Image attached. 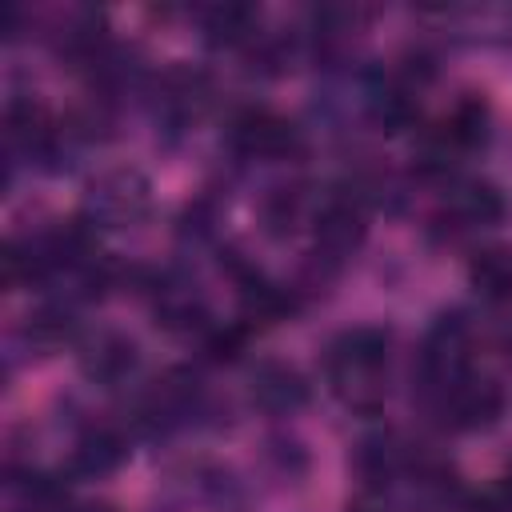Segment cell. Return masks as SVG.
Returning <instances> with one entry per match:
<instances>
[{
    "label": "cell",
    "instance_id": "obj_6",
    "mask_svg": "<svg viewBox=\"0 0 512 512\" xmlns=\"http://www.w3.org/2000/svg\"><path fill=\"white\" fill-rule=\"evenodd\" d=\"M448 432H488L504 416V384L484 372H468L460 384L424 404Z\"/></svg>",
    "mask_w": 512,
    "mask_h": 512
},
{
    "label": "cell",
    "instance_id": "obj_12",
    "mask_svg": "<svg viewBox=\"0 0 512 512\" xmlns=\"http://www.w3.org/2000/svg\"><path fill=\"white\" fill-rule=\"evenodd\" d=\"M152 312H156V320L168 332H196V336H204L212 328L208 300H204L200 284L188 280V276H160L152 284Z\"/></svg>",
    "mask_w": 512,
    "mask_h": 512
},
{
    "label": "cell",
    "instance_id": "obj_17",
    "mask_svg": "<svg viewBox=\"0 0 512 512\" xmlns=\"http://www.w3.org/2000/svg\"><path fill=\"white\" fill-rule=\"evenodd\" d=\"M200 28L208 44H224V48H252V40L260 36V12L248 4H216L200 12Z\"/></svg>",
    "mask_w": 512,
    "mask_h": 512
},
{
    "label": "cell",
    "instance_id": "obj_11",
    "mask_svg": "<svg viewBox=\"0 0 512 512\" xmlns=\"http://www.w3.org/2000/svg\"><path fill=\"white\" fill-rule=\"evenodd\" d=\"M80 372L96 388H124L140 372V344L120 328H96L80 336Z\"/></svg>",
    "mask_w": 512,
    "mask_h": 512
},
{
    "label": "cell",
    "instance_id": "obj_10",
    "mask_svg": "<svg viewBox=\"0 0 512 512\" xmlns=\"http://www.w3.org/2000/svg\"><path fill=\"white\" fill-rule=\"evenodd\" d=\"M248 400L264 416H296L312 400V384L292 360L264 356L248 372Z\"/></svg>",
    "mask_w": 512,
    "mask_h": 512
},
{
    "label": "cell",
    "instance_id": "obj_14",
    "mask_svg": "<svg viewBox=\"0 0 512 512\" xmlns=\"http://www.w3.org/2000/svg\"><path fill=\"white\" fill-rule=\"evenodd\" d=\"M124 456H128V444H124V436L112 428V424H92V428H84L76 440H72V456H68V468L76 472V476H108V472H116L120 464H124Z\"/></svg>",
    "mask_w": 512,
    "mask_h": 512
},
{
    "label": "cell",
    "instance_id": "obj_7",
    "mask_svg": "<svg viewBox=\"0 0 512 512\" xmlns=\"http://www.w3.org/2000/svg\"><path fill=\"white\" fill-rule=\"evenodd\" d=\"M228 144L244 160H288L300 152V128L276 108L248 104L228 120Z\"/></svg>",
    "mask_w": 512,
    "mask_h": 512
},
{
    "label": "cell",
    "instance_id": "obj_3",
    "mask_svg": "<svg viewBox=\"0 0 512 512\" xmlns=\"http://www.w3.org/2000/svg\"><path fill=\"white\" fill-rule=\"evenodd\" d=\"M472 352H476V332L468 324L464 312H440L432 320V328L424 332L420 356H416V396L420 404L436 400L440 392H448L452 384H460L472 368Z\"/></svg>",
    "mask_w": 512,
    "mask_h": 512
},
{
    "label": "cell",
    "instance_id": "obj_1",
    "mask_svg": "<svg viewBox=\"0 0 512 512\" xmlns=\"http://www.w3.org/2000/svg\"><path fill=\"white\" fill-rule=\"evenodd\" d=\"M324 380L348 412H380L392 380V332L384 324H352L336 332L324 348Z\"/></svg>",
    "mask_w": 512,
    "mask_h": 512
},
{
    "label": "cell",
    "instance_id": "obj_16",
    "mask_svg": "<svg viewBox=\"0 0 512 512\" xmlns=\"http://www.w3.org/2000/svg\"><path fill=\"white\" fill-rule=\"evenodd\" d=\"M468 284L488 304H512V248L488 244L468 260Z\"/></svg>",
    "mask_w": 512,
    "mask_h": 512
},
{
    "label": "cell",
    "instance_id": "obj_4",
    "mask_svg": "<svg viewBox=\"0 0 512 512\" xmlns=\"http://www.w3.org/2000/svg\"><path fill=\"white\" fill-rule=\"evenodd\" d=\"M152 212V184L140 168H100L88 184H84V200H80V220L92 232H124L144 224Z\"/></svg>",
    "mask_w": 512,
    "mask_h": 512
},
{
    "label": "cell",
    "instance_id": "obj_8",
    "mask_svg": "<svg viewBox=\"0 0 512 512\" xmlns=\"http://www.w3.org/2000/svg\"><path fill=\"white\" fill-rule=\"evenodd\" d=\"M508 216V200L504 192L484 180V176H460L444 188V200H440V224L452 232V236H468V232H484V228H496L500 220Z\"/></svg>",
    "mask_w": 512,
    "mask_h": 512
},
{
    "label": "cell",
    "instance_id": "obj_2",
    "mask_svg": "<svg viewBox=\"0 0 512 512\" xmlns=\"http://www.w3.org/2000/svg\"><path fill=\"white\" fill-rule=\"evenodd\" d=\"M492 136V108L484 92H464L452 100V108L424 132L420 140V168L428 176H448L468 152L484 148Z\"/></svg>",
    "mask_w": 512,
    "mask_h": 512
},
{
    "label": "cell",
    "instance_id": "obj_18",
    "mask_svg": "<svg viewBox=\"0 0 512 512\" xmlns=\"http://www.w3.org/2000/svg\"><path fill=\"white\" fill-rule=\"evenodd\" d=\"M348 512H388V504H384V500H380V496L368 488L364 496H356V500L348 504Z\"/></svg>",
    "mask_w": 512,
    "mask_h": 512
},
{
    "label": "cell",
    "instance_id": "obj_19",
    "mask_svg": "<svg viewBox=\"0 0 512 512\" xmlns=\"http://www.w3.org/2000/svg\"><path fill=\"white\" fill-rule=\"evenodd\" d=\"M72 512H116L112 504H100V500H92V504H76Z\"/></svg>",
    "mask_w": 512,
    "mask_h": 512
},
{
    "label": "cell",
    "instance_id": "obj_15",
    "mask_svg": "<svg viewBox=\"0 0 512 512\" xmlns=\"http://www.w3.org/2000/svg\"><path fill=\"white\" fill-rule=\"evenodd\" d=\"M20 336H24V344H28L32 352H40V356H52V352H60L64 344H72V340L80 336L76 316H72V300H52V304L28 312Z\"/></svg>",
    "mask_w": 512,
    "mask_h": 512
},
{
    "label": "cell",
    "instance_id": "obj_9",
    "mask_svg": "<svg viewBox=\"0 0 512 512\" xmlns=\"http://www.w3.org/2000/svg\"><path fill=\"white\" fill-rule=\"evenodd\" d=\"M196 416H204V388L192 372L184 368H172L164 372L160 380H152L140 396V420L156 432H168V428H180V424H192Z\"/></svg>",
    "mask_w": 512,
    "mask_h": 512
},
{
    "label": "cell",
    "instance_id": "obj_13",
    "mask_svg": "<svg viewBox=\"0 0 512 512\" xmlns=\"http://www.w3.org/2000/svg\"><path fill=\"white\" fill-rule=\"evenodd\" d=\"M256 216H260V228H264L272 240H284V236H292L300 224H312L316 208H312L308 184H300V180L268 184V188L260 192Z\"/></svg>",
    "mask_w": 512,
    "mask_h": 512
},
{
    "label": "cell",
    "instance_id": "obj_5",
    "mask_svg": "<svg viewBox=\"0 0 512 512\" xmlns=\"http://www.w3.org/2000/svg\"><path fill=\"white\" fill-rule=\"evenodd\" d=\"M368 236V212L360 204V196L352 192H332L316 216H312V260L320 268H340L348 256L360 252Z\"/></svg>",
    "mask_w": 512,
    "mask_h": 512
}]
</instances>
